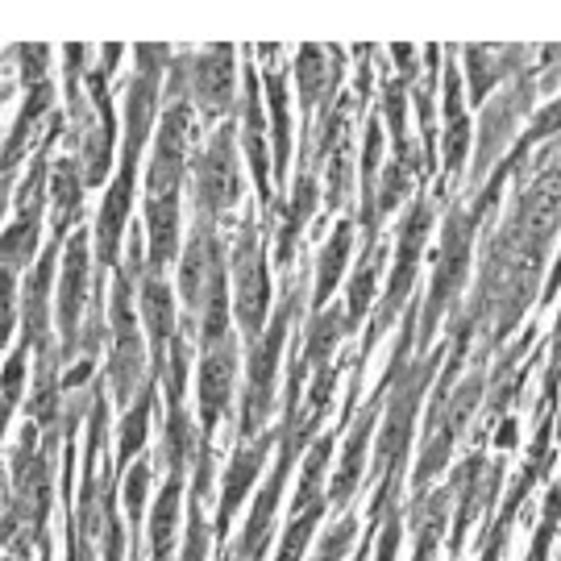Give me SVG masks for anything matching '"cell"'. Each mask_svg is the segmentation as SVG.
Segmentation results:
<instances>
[{"mask_svg": "<svg viewBox=\"0 0 561 561\" xmlns=\"http://www.w3.org/2000/svg\"><path fill=\"white\" fill-rule=\"evenodd\" d=\"M141 312L150 324V350H154V370H167V354H171V341L175 333V304H171V287L159 275H146L141 283Z\"/></svg>", "mask_w": 561, "mask_h": 561, "instance_id": "obj_10", "label": "cell"}, {"mask_svg": "<svg viewBox=\"0 0 561 561\" xmlns=\"http://www.w3.org/2000/svg\"><path fill=\"white\" fill-rule=\"evenodd\" d=\"M208 558V528L201 520V495H192V520H187V545H183V561Z\"/></svg>", "mask_w": 561, "mask_h": 561, "instance_id": "obj_31", "label": "cell"}, {"mask_svg": "<svg viewBox=\"0 0 561 561\" xmlns=\"http://www.w3.org/2000/svg\"><path fill=\"white\" fill-rule=\"evenodd\" d=\"M238 192H241V180H238V159H233V138H229V129H221L213 146H208V154L196 162V204H201V213H225V208H233L238 204Z\"/></svg>", "mask_w": 561, "mask_h": 561, "instance_id": "obj_5", "label": "cell"}, {"mask_svg": "<svg viewBox=\"0 0 561 561\" xmlns=\"http://www.w3.org/2000/svg\"><path fill=\"white\" fill-rule=\"evenodd\" d=\"M558 283H561V259H558V266H553V275H549V287H545V296H541V300H553V291H558Z\"/></svg>", "mask_w": 561, "mask_h": 561, "instance_id": "obj_37", "label": "cell"}, {"mask_svg": "<svg viewBox=\"0 0 561 561\" xmlns=\"http://www.w3.org/2000/svg\"><path fill=\"white\" fill-rule=\"evenodd\" d=\"M495 59V50H486V46H470L466 50V71H470V101H482L486 92H491V83H500L516 62H491Z\"/></svg>", "mask_w": 561, "mask_h": 561, "instance_id": "obj_25", "label": "cell"}, {"mask_svg": "<svg viewBox=\"0 0 561 561\" xmlns=\"http://www.w3.org/2000/svg\"><path fill=\"white\" fill-rule=\"evenodd\" d=\"M233 370H238V362H233V341H221V345H213L201 362V421H204V433H213L217 421H221L225 403H229V387H233Z\"/></svg>", "mask_w": 561, "mask_h": 561, "instance_id": "obj_8", "label": "cell"}, {"mask_svg": "<svg viewBox=\"0 0 561 561\" xmlns=\"http://www.w3.org/2000/svg\"><path fill=\"white\" fill-rule=\"evenodd\" d=\"M275 437H262L259 445H250V449H241L238 458L229 461V474H225V495H221V512H217V533L229 528V516L241 507L245 500V491H250V482L262 474V458H266V449H271Z\"/></svg>", "mask_w": 561, "mask_h": 561, "instance_id": "obj_14", "label": "cell"}, {"mask_svg": "<svg viewBox=\"0 0 561 561\" xmlns=\"http://www.w3.org/2000/svg\"><path fill=\"white\" fill-rule=\"evenodd\" d=\"M354 533H358V520L337 524V528L321 541V549H317V561H341L345 558V553H350V545H354Z\"/></svg>", "mask_w": 561, "mask_h": 561, "instance_id": "obj_33", "label": "cell"}, {"mask_svg": "<svg viewBox=\"0 0 561 561\" xmlns=\"http://www.w3.org/2000/svg\"><path fill=\"white\" fill-rule=\"evenodd\" d=\"M445 171L458 175L461 159L470 150V121H466V108H461V76H458V62H445Z\"/></svg>", "mask_w": 561, "mask_h": 561, "instance_id": "obj_13", "label": "cell"}, {"mask_svg": "<svg viewBox=\"0 0 561 561\" xmlns=\"http://www.w3.org/2000/svg\"><path fill=\"white\" fill-rule=\"evenodd\" d=\"M175 520H180V479L167 482L154 520H150V545H154V561H171V541H175Z\"/></svg>", "mask_w": 561, "mask_h": 561, "instance_id": "obj_22", "label": "cell"}, {"mask_svg": "<svg viewBox=\"0 0 561 561\" xmlns=\"http://www.w3.org/2000/svg\"><path fill=\"white\" fill-rule=\"evenodd\" d=\"M396 549H400V520L391 516L387 528H382V541H379V561H396Z\"/></svg>", "mask_w": 561, "mask_h": 561, "instance_id": "obj_36", "label": "cell"}, {"mask_svg": "<svg viewBox=\"0 0 561 561\" xmlns=\"http://www.w3.org/2000/svg\"><path fill=\"white\" fill-rule=\"evenodd\" d=\"M370 428H375V408L362 416V424L354 428L350 445H345V461H341L337 479H333V491H329V500L333 503H345L350 500V491L362 482V454H366V442H370Z\"/></svg>", "mask_w": 561, "mask_h": 561, "instance_id": "obj_19", "label": "cell"}, {"mask_svg": "<svg viewBox=\"0 0 561 561\" xmlns=\"http://www.w3.org/2000/svg\"><path fill=\"white\" fill-rule=\"evenodd\" d=\"M83 291H88V233H76L62 259V283H59V321L67 350L76 345V321H80Z\"/></svg>", "mask_w": 561, "mask_h": 561, "instance_id": "obj_9", "label": "cell"}, {"mask_svg": "<svg viewBox=\"0 0 561 561\" xmlns=\"http://www.w3.org/2000/svg\"><path fill=\"white\" fill-rule=\"evenodd\" d=\"M379 266H382V259L375 254V259L366 262L358 275L350 279V304H345V324H350V329H358L362 312H366V308H370V300H375V279H379Z\"/></svg>", "mask_w": 561, "mask_h": 561, "instance_id": "obj_28", "label": "cell"}, {"mask_svg": "<svg viewBox=\"0 0 561 561\" xmlns=\"http://www.w3.org/2000/svg\"><path fill=\"white\" fill-rule=\"evenodd\" d=\"M428 225H433L428 204H416L400 229V259H396V275H391V283H387V300H382L379 321H375V329H370V341L379 337L382 329H387V321L396 317V308L408 300V291H412V283H416V266H421V250H424V241H428ZM370 341L362 345V354L370 350Z\"/></svg>", "mask_w": 561, "mask_h": 561, "instance_id": "obj_3", "label": "cell"}, {"mask_svg": "<svg viewBox=\"0 0 561 561\" xmlns=\"http://www.w3.org/2000/svg\"><path fill=\"white\" fill-rule=\"evenodd\" d=\"M266 96H271V121H275V175H287L291 159V121H287V76L266 71Z\"/></svg>", "mask_w": 561, "mask_h": 561, "instance_id": "obj_18", "label": "cell"}, {"mask_svg": "<svg viewBox=\"0 0 561 561\" xmlns=\"http://www.w3.org/2000/svg\"><path fill=\"white\" fill-rule=\"evenodd\" d=\"M558 520H561V486H553V491H549V500H545V516H541V528H537V541H533V553H528V561H545Z\"/></svg>", "mask_w": 561, "mask_h": 561, "instance_id": "obj_30", "label": "cell"}, {"mask_svg": "<svg viewBox=\"0 0 561 561\" xmlns=\"http://www.w3.org/2000/svg\"><path fill=\"white\" fill-rule=\"evenodd\" d=\"M233 92V46H213L208 55L192 62V96L208 108L221 113Z\"/></svg>", "mask_w": 561, "mask_h": 561, "instance_id": "obj_11", "label": "cell"}, {"mask_svg": "<svg viewBox=\"0 0 561 561\" xmlns=\"http://www.w3.org/2000/svg\"><path fill=\"white\" fill-rule=\"evenodd\" d=\"M25 354V350H21ZM21 354H13L9 358V370H4V408L13 412L21 400V379H25V362H21Z\"/></svg>", "mask_w": 561, "mask_h": 561, "instance_id": "obj_35", "label": "cell"}, {"mask_svg": "<svg viewBox=\"0 0 561 561\" xmlns=\"http://www.w3.org/2000/svg\"><path fill=\"white\" fill-rule=\"evenodd\" d=\"M18 55L25 59V62H21L25 83H30V88H42V83H46V80H42V76H46V62H42V59H46V46H21Z\"/></svg>", "mask_w": 561, "mask_h": 561, "instance_id": "obj_34", "label": "cell"}, {"mask_svg": "<svg viewBox=\"0 0 561 561\" xmlns=\"http://www.w3.org/2000/svg\"><path fill=\"white\" fill-rule=\"evenodd\" d=\"M129 275L121 271L117 275V296H113V391H117L121 403H129V391L138 387L141 375V333H138V317L129 308Z\"/></svg>", "mask_w": 561, "mask_h": 561, "instance_id": "obj_4", "label": "cell"}, {"mask_svg": "<svg viewBox=\"0 0 561 561\" xmlns=\"http://www.w3.org/2000/svg\"><path fill=\"white\" fill-rule=\"evenodd\" d=\"M533 80L520 76V80L512 83L503 96H495V108H486V117H482V129H479V154H474V175H482L491 162L503 154V146L512 138V129H516V121L524 117V108L533 104Z\"/></svg>", "mask_w": 561, "mask_h": 561, "instance_id": "obj_7", "label": "cell"}, {"mask_svg": "<svg viewBox=\"0 0 561 561\" xmlns=\"http://www.w3.org/2000/svg\"><path fill=\"white\" fill-rule=\"evenodd\" d=\"M50 275H55V245L42 254L38 271L25 279V345H42L46 337V287H50Z\"/></svg>", "mask_w": 561, "mask_h": 561, "instance_id": "obj_17", "label": "cell"}, {"mask_svg": "<svg viewBox=\"0 0 561 561\" xmlns=\"http://www.w3.org/2000/svg\"><path fill=\"white\" fill-rule=\"evenodd\" d=\"M233 283H238V321L250 337H259L266 321V304H271V279H266V259L254 225H245L238 250H233Z\"/></svg>", "mask_w": 561, "mask_h": 561, "instance_id": "obj_2", "label": "cell"}, {"mask_svg": "<svg viewBox=\"0 0 561 561\" xmlns=\"http://www.w3.org/2000/svg\"><path fill=\"white\" fill-rule=\"evenodd\" d=\"M187 121H192V108L187 101H175L167 113H162V129H159V146H154V162H150V201H162V196H175L183 175V159H187Z\"/></svg>", "mask_w": 561, "mask_h": 561, "instance_id": "obj_6", "label": "cell"}, {"mask_svg": "<svg viewBox=\"0 0 561 561\" xmlns=\"http://www.w3.org/2000/svg\"><path fill=\"white\" fill-rule=\"evenodd\" d=\"M329 449H333V442L329 437H321V442L312 445V458H308V466H304V479H300V491H296V512H308L317 500V491H321V474L324 466H329Z\"/></svg>", "mask_w": 561, "mask_h": 561, "instance_id": "obj_29", "label": "cell"}, {"mask_svg": "<svg viewBox=\"0 0 561 561\" xmlns=\"http://www.w3.org/2000/svg\"><path fill=\"white\" fill-rule=\"evenodd\" d=\"M291 196H296V201H291V208H287V225H283V233H279V262H291L296 238H300V229L308 225L312 208H317V201H321L317 180H312V175H300V183H296V192H291Z\"/></svg>", "mask_w": 561, "mask_h": 561, "instance_id": "obj_21", "label": "cell"}, {"mask_svg": "<svg viewBox=\"0 0 561 561\" xmlns=\"http://www.w3.org/2000/svg\"><path fill=\"white\" fill-rule=\"evenodd\" d=\"M146 217H150V262H146V271L159 275L162 266L175 259V241H180V201H175V196L150 201L146 204Z\"/></svg>", "mask_w": 561, "mask_h": 561, "instance_id": "obj_15", "label": "cell"}, {"mask_svg": "<svg viewBox=\"0 0 561 561\" xmlns=\"http://www.w3.org/2000/svg\"><path fill=\"white\" fill-rule=\"evenodd\" d=\"M192 449H196L192 421H187V412H183V408H171V421H167V428H162V461L171 466V474L187 461Z\"/></svg>", "mask_w": 561, "mask_h": 561, "instance_id": "obj_26", "label": "cell"}, {"mask_svg": "<svg viewBox=\"0 0 561 561\" xmlns=\"http://www.w3.org/2000/svg\"><path fill=\"white\" fill-rule=\"evenodd\" d=\"M324 50L321 46H304L300 62H296V80H300V96L304 108H312L317 101H324L333 92V80H329V62H317Z\"/></svg>", "mask_w": 561, "mask_h": 561, "instance_id": "obj_23", "label": "cell"}, {"mask_svg": "<svg viewBox=\"0 0 561 561\" xmlns=\"http://www.w3.org/2000/svg\"><path fill=\"white\" fill-rule=\"evenodd\" d=\"M146 424H150V391H141V400L134 403V412L121 421V449H117L121 470L129 466V458H134L141 449V442H146Z\"/></svg>", "mask_w": 561, "mask_h": 561, "instance_id": "obj_27", "label": "cell"}, {"mask_svg": "<svg viewBox=\"0 0 561 561\" xmlns=\"http://www.w3.org/2000/svg\"><path fill=\"white\" fill-rule=\"evenodd\" d=\"M262 104H259V76L245 71V154L254 167V180L262 187V201H271V159H266V134H262Z\"/></svg>", "mask_w": 561, "mask_h": 561, "instance_id": "obj_16", "label": "cell"}, {"mask_svg": "<svg viewBox=\"0 0 561 561\" xmlns=\"http://www.w3.org/2000/svg\"><path fill=\"white\" fill-rule=\"evenodd\" d=\"M80 183L83 175L76 171V162H59V171H55V187H50V196H55V229H62L80 217Z\"/></svg>", "mask_w": 561, "mask_h": 561, "instance_id": "obj_24", "label": "cell"}, {"mask_svg": "<svg viewBox=\"0 0 561 561\" xmlns=\"http://www.w3.org/2000/svg\"><path fill=\"white\" fill-rule=\"evenodd\" d=\"M146 486H150V466L138 461L129 470V482H125V512H129V524L141 520V503H146Z\"/></svg>", "mask_w": 561, "mask_h": 561, "instance_id": "obj_32", "label": "cell"}, {"mask_svg": "<svg viewBox=\"0 0 561 561\" xmlns=\"http://www.w3.org/2000/svg\"><path fill=\"white\" fill-rule=\"evenodd\" d=\"M291 461L296 454H287L283 449L279 466H275V474L266 482V491L259 495V507H254V516L245 524V537H241V558H262V549L271 541V520H275V507H279V491H283V479H287V470H291Z\"/></svg>", "mask_w": 561, "mask_h": 561, "instance_id": "obj_12", "label": "cell"}, {"mask_svg": "<svg viewBox=\"0 0 561 561\" xmlns=\"http://www.w3.org/2000/svg\"><path fill=\"white\" fill-rule=\"evenodd\" d=\"M300 308V291L296 283L287 287V300L275 312V321L266 329V337L254 345V358H250V382H245V412H241V424L245 433H259V424L266 421L271 412V391H275V366H279V350L283 337H287V324H291V312Z\"/></svg>", "mask_w": 561, "mask_h": 561, "instance_id": "obj_1", "label": "cell"}, {"mask_svg": "<svg viewBox=\"0 0 561 561\" xmlns=\"http://www.w3.org/2000/svg\"><path fill=\"white\" fill-rule=\"evenodd\" d=\"M350 245H354V229L350 225H337V233L333 241L321 250V266H317V308H324V300L333 296V287H337L341 271H345V259H350Z\"/></svg>", "mask_w": 561, "mask_h": 561, "instance_id": "obj_20", "label": "cell"}]
</instances>
